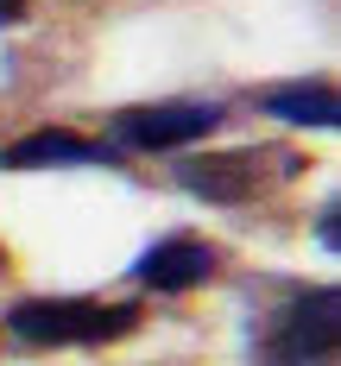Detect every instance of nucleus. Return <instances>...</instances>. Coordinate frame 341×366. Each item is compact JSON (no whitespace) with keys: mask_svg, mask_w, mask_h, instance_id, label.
Returning <instances> with one entry per match:
<instances>
[{"mask_svg":"<svg viewBox=\"0 0 341 366\" xmlns=\"http://www.w3.org/2000/svg\"><path fill=\"white\" fill-rule=\"evenodd\" d=\"M133 329H139L133 303H82V297H38L6 316V335H19L26 347H95Z\"/></svg>","mask_w":341,"mask_h":366,"instance_id":"f257e3e1","label":"nucleus"},{"mask_svg":"<svg viewBox=\"0 0 341 366\" xmlns=\"http://www.w3.org/2000/svg\"><path fill=\"white\" fill-rule=\"evenodd\" d=\"M335 335H341V291H297L272 322H265L260 354L265 366H329L335 360Z\"/></svg>","mask_w":341,"mask_h":366,"instance_id":"f03ea898","label":"nucleus"},{"mask_svg":"<svg viewBox=\"0 0 341 366\" xmlns=\"http://www.w3.org/2000/svg\"><path fill=\"white\" fill-rule=\"evenodd\" d=\"M285 171H297V158H285V152H215V158L184 164L177 177L209 202H247V196L272 189V177H285Z\"/></svg>","mask_w":341,"mask_h":366,"instance_id":"7ed1b4c3","label":"nucleus"},{"mask_svg":"<svg viewBox=\"0 0 341 366\" xmlns=\"http://www.w3.org/2000/svg\"><path fill=\"white\" fill-rule=\"evenodd\" d=\"M222 127V108L215 102H158V108H127L114 120L120 146L133 152H171V146H189L202 133Z\"/></svg>","mask_w":341,"mask_h":366,"instance_id":"20e7f679","label":"nucleus"},{"mask_svg":"<svg viewBox=\"0 0 341 366\" xmlns=\"http://www.w3.org/2000/svg\"><path fill=\"white\" fill-rule=\"evenodd\" d=\"M51 164H114L108 146H89L64 127H44V133H26L19 146L0 152V171H51Z\"/></svg>","mask_w":341,"mask_h":366,"instance_id":"39448f33","label":"nucleus"},{"mask_svg":"<svg viewBox=\"0 0 341 366\" xmlns=\"http://www.w3.org/2000/svg\"><path fill=\"white\" fill-rule=\"evenodd\" d=\"M215 272V253L202 247V240H158L146 259H139V285H152V291H189V285H202Z\"/></svg>","mask_w":341,"mask_h":366,"instance_id":"423d86ee","label":"nucleus"},{"mask_svg":"<svg viewBox=\"0 0 341 366\" xmlns=\"http://www.w3.org/2000/svg\"><path fill=\"white\" fill-rule=\"evenodd\" d=\"M272 120H291V127H335L341 120V102L329 82H303V89H278V95H265L260 102Z\"/></svg>","mask_w":341,"mask_h":366,"instance_id":"0eeeda50","label":"nucleus"},{"mask_svg":"<svg viewBox=\"0 0 341 366\" xmlns=\"http://www.w3.org/2000/svg\"><path fill=\"white\" fill-rule=\"evenodd\" d=\"M335 221H341L335 209H322V247H329V253H335V247H341V234H335Z\"/></svg>","mask_w":341,"mask_h":366,"instance_id":"6e6552de","label":"nucleus"},{"mask_svg":"<svg viewBox=\"0 0 341 366\" xmlns=\"http://www.w3.org/2000/svg\"><path fill=\"white\" fill-rule=\"evenodd\" d=\"M19 13H26V0H0V26H6V19H19Z\"/></svg>","mask_w":341,"mask_h":366,"instance_id":"1a4fd4ad","label":"nucleus"}]
</instances>
